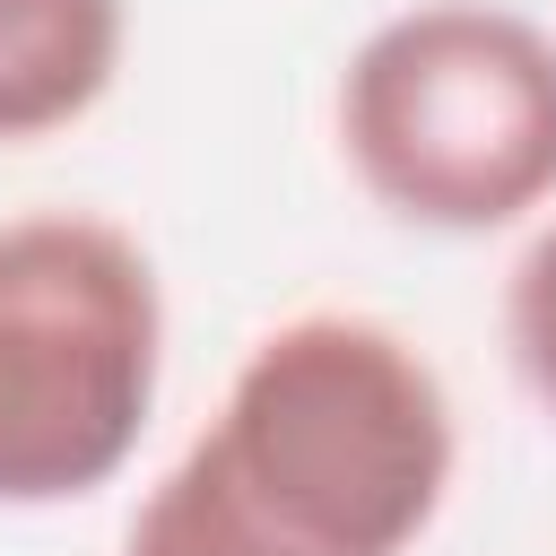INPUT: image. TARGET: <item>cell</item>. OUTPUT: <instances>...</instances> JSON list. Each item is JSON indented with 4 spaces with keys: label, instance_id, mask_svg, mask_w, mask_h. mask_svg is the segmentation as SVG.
I'll return each mask as SVG.
<instances>
[{
    "label": "cell",
    "instance_id": "obj_1",
    "mask_svg": "<svg viewBox=\"0 0 556 556\" xmlns=\"http://www.w3.org/2000/svg\"><path fill=\"white\" fill-rule=\"evenodd\" d=\"M460 469L434 356L382 313H287L139 495L122 556H408Z\"/></svg>",
    "mask_w": 556,
    "mask_h": 556
},
{
    "label": "cell",
    "instance_id": "obj_2",
    "mask_svg": "<svg viewBox=\"0 0 556 556\" xmlns=\"http://www.w3.org/2000/svg\"><path fill=\"white\" fill-rule=\"evenodd\" d=\"M330 130L400 226H539L556 208V35L504 0H417L348 52Z\"/></svg>",
    "mask_w": 556,
    "mask_h": 556
},
{
    "label": "cell",
    "instance_id": "obj_3",
    "mask_svg": "<svg viewBox=\"0 0 556 556\" xmlns=\"http://www.w3.org/2000/svg\"><path fill=\"white\" fill-rule=\"evenodd\" d=\"M165 391V287L96 208L0 217V513L113 486Z\"/></svg>",
    "mask_w": 556,
    "mask_h": 556
},
{
    "label": "cell",
    "instance_id": "obj_4",
    "mask_svg": "<svg viewBox=\"0 0 556 556\" xmlns=\"http://www.w3.org/2000/svg\"><path fill=\"white\" fill-rule=\"evenodd\" d=\"M130 52V0H0V148L87 122Z\"/></svg>",
    "mask_w": 556,
    "mask_h": 556
},
{
    "label": "cell",
    "instance_id": "obj_5",
    "mask_svg": "<svg viewBox=\"0 0 556 556\" xmlns=\"http://www.w3.org/2000/svg\"><path fill=\"white\" fill-rule=\"evenodd\" d=\"M504 356L513 382L556 417V208L530 226V243L504 269Z\"/></svg>",
    "mask_w": 556,
    "mask_h": 556
}]
</instances>
